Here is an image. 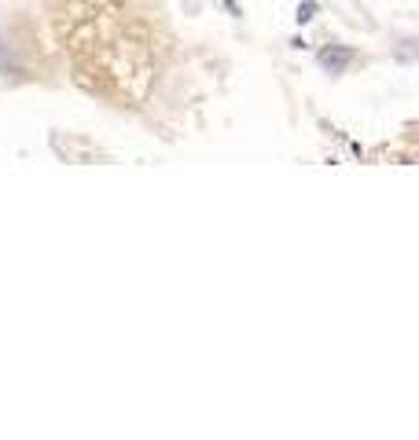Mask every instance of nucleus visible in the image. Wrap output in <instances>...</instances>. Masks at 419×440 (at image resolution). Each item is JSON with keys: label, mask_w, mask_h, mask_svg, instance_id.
<instances>
[{"label": "nucleus", "mask_w": 419, "mask_h": 440, "mask_svg": "<svg viewBox=\"0 0 419 440\" xmlns=\"http://www.w3.org/2000/svg\"><path fill=\"white\" fill-rule=\"evenodd\" d=\"M313 15H316V4H313V0H305V4H298V22H309Z\"/></svg>", "instance_id": "2"}, {"label": "nucleus", "mask_w": 419, "mask_h": 440, "mask_svg": "<svg viewBox=\"0 0 419 440\" xmlns=\"http://www.w3.org/2000/svg\"><path fill=\"white\" fill-rule=\"evenodd\" d=\"M349 62H353V52H349V48H324V52H320V67L331 70V74L346 70Z\"/></svg>", "instance_id": "1"}]
</instances>
